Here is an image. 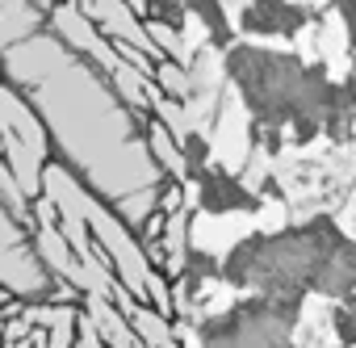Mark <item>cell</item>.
Instances as JSON below:
<instances>
[{
	"label": "cell",
	"mask_w": 356,
	"mask_h": 348,
	"mask_svg": "<svg viewBox=\"0 0 356 348\" xmlns=\"http://www.w3.org/2000/svg\"><path fill=\"white\" fill-rule=\"evenodd\" d=\"M0 84L17 88L47 134V164L109 206L138 231L172 181L151 155V118L122 101L113 80L76 55L55 30H38L13 47H0Z\"/></svg>",
	"instance_id": "6da1fadb"
},
{
	"label": "cell",
	"mask_w": 356,
	"mask_h": 348,
	"mask_svg": "<svg viewBox=\"0 0 356 348\" xmlns=\"http://www.w3.org/2000/svg\"><path fill=\"white\" fill-rule=\"evenodd\" d=\"M218 277L231 290L252 294H327L343 298L356 290V239L339 231L331 214H314L285 231H256L239 239Z\"/></svg>",
	"instance_id": "7a4b0ae2"
},
{
	"label": "cell",
	"mask_w": 356,
	"mask_h": 348,
	"mask_svg": "<svg viewBox=\"0 0 356 348\" xmlns=\"http://www.w3.org/2000/svg\"><path fill=\"white\" fill-rule=\"evenodd\" d=\"M222 76L239 93L252 126L285 130L293 147H310L323 134V109L331 93L327 63H306L293 51L264 42H231L222 51Z\"/></svg>",
	"instance_id": "3957f363"
},
{
	"label": "cell",
	"mask_w": 356,
	"mask_h": 348,
	"mask_svg": "<svg viewBox=\"0 0 356 348\" xmlns=\"http://www.w3.org/2000/svg\"><path fill=\"white\" fill-rule=\"evenodd\" d=\"M298 294H252L222 315L202 319L197 348H298L293 327L302 319Z\"/></svg>",
	"instance_id": "277c9868"
},
{
	"label": "cell",
	"mask_w": 356,
	"mask_h": 348,
	"mask_svg": "<svg viewBox=\"0 0 356 348\" xmlns=\"http://www.w3.org/2000/svg\"><path fill=\"white\" fill-rule=\"evenodd\" d=\"M30 227L34 223L22 219L0 193V285L22 306H51L59 298H72V285L42 260Z\"/></svg>",
	"instance_id": "5b68a950"
},
{
	"label": "cell",
	"mask_w": 356,
	"mask_h": 348,
	"mask_svg": "<svg viewBox=\"0 0 356 348\" xmlns=\"http://www.w3.org/2000/svg\"><path fill=\"white\" fill-rule=\"evenodd\" d=\"M323 13L298 0H243L239 30L248 38H298L306 26H318Z\"/></svg>",
	"instance_id": "8992f818"
},
{
	"label": "cell",
	"mask_w": 356,
	"mask_h": 348,
	"mask_svg": "<svg viewBox=\"0 0 356 348\" xmlns=\"http://www.w3.org/2000/svg\"><path fill=\"white\" fill-rule=\"evenodd\" d=\"M193 185H197V210H206V214H243V210L260 206L256 189H248L222 164H206Z\"/></svg>",
	"instance_id": "52a82bcc"
},
{
	"label": "cell",
	"mask_w": 356,
	"mask_h": 348,
	"mask_svg": "<svg viewBox=\"0 0 356 348\" xmlns=\"http://www.w3.org/2000/svg\"><path fill=\"white\" fill-rule=\"evenodd\" d=\"M323 134L335 147H348L356 134V68H348L343 80H331L327 109H323Z\"/></svg>",
	"instance_id": "ba28073f"
},
{
	"label": "cell",
	"mask_w": 356,
	"mask_h": 348,
	"mask_svg": "<svg viewBox=\"0 0 356 348\" xmlns=\"http://www.w3.org/2000/svg\"><path fill=\"white\" fill-rule=\"evenodd\" d=\"M47 30V9L38 0H0V47H13Z\"/></svg>",
	"instance_id": "9c48e42d"
},
{
	"label": "cell",
	"mask_w": 356,
	"mask_h": 348,
	"mask_svg": "<svg viewBox=\"0 0 356 348\" xmlns=\"http://www.w3.org/2000/svg\"><path fill=\"white\" fill-rule=\"evenodd\" d=\"M189 17H197L206 26V47L210 51H227L235 42V26H231V13H227V0H185Z\"/></svg>",
	"instance_id": "30bf717a"
},
{
	"label": "cell",
	"mask_w": 356,
	"mask_h": 348,
	"mask_svg": "<svg viewBox=\"0 0 356 348\" xmlns=\"http://www.w3.org/2000/svg\"><path fill=\"white\" fill-rule=\"evenodd\" d=\"M218 269H222V260H218V256H210V252H197V248L181 252V260H176V273H181L185 302H197V298H202V285H206V281H214V277H218Z\"/></svg>",
	"instance_id": "8fae6325"
},
{
	"label": "cell",
	"mask_w": 356,
	"mask_h": 348,
	"mask_svg": "<svg viewBox=\"0 0 356 348\" xmlns=\"http://www.w3.org/2000/svg\"><path fill=\"white\" fill-rule=\"evenodd\" d=\"M176 143H181V177L185 181H197V172L210 164V139H206V130H193L189 126Z\"/></svg>",
	"instance_id": "7c38bea8"
},
{
	"label": "cell",
	"mask_w": 356,
	"mask_h": 348,
	"mask_svg": "<svg viewBox=\"0 0 356 348\" xmlns=\"http://www.w3.org/2000/svg\"><path fill=\"white\" fill-rule=\"evenodd\" d=\"M331 327H335V340L339 348H356V290L335 298L331 306Z\"/></svg>",
	"instance_id": "4fadbf2b"
},
{
	"label": "cell",
	"mask_w": 356,
	"mask_h": 348,
	"mask_svg": "<svg viewBox=\"0 0 356 348\" xmlns=\"http://www.w3.org/2000/svg\"><path fill=\"white\" fill-rule=\"evenodd\" d=\"M143 22H163L172 30H185L189 9H185V0H143Z\"/></svg>",
	"instance_id": "5bb4252c"
},
{
	"label": "cell",
	"mask_w": 356,
	"mask_h": 348,
	"mask_svg": "<svg viewBox=\"0 0 356 348\" xmlns=\"http://www.w3.org/2000/svg\"><path fill=\"white\" fill-rule=\"evenodd\" d=\"M331 13H335V22H339L343 51L356 55V0H331Z\"/></svg>",
	"instance_id": "9a60e30c"
}]
</instances>
